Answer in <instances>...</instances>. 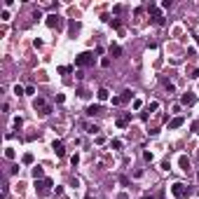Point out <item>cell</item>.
<instances>
[{"mask_svg": "<svg viewBox=\"0 0 199 199\" xmlns=\"http://www.w3.org/2000/svg\"><path fill=\"white\" fill-rule=\"evenodd\" d=\"M162 84L166 87V91H173V89H176V87H173V82H169V80H162Z\"/></svg>", "mask_w": 199, "mask_h": 199, "instance_id": "44dd1931", "label": "cell"}, {"mask_svg": "<svg viewBox=\"0 0 199 199\" xmlns=\"http://www.w3.org/2000/svg\"><path fill=\"white\" fill-rule=\"evenodd\" d=\"M192 131H194V134H199V122H194V124H192Z\"/></svg>", "mask_w": 199, "mask_h": 199, "instance_id": "4316f807", "label": "cell"}, {"mask_svg": "<svg viewBox=\"0 0 199 199\" xmlns=\"http://www.w3.org/2000/svg\"><path fill=\"white\" fill-rule=\"evenodd\" d=\"M120 99H122V103H126L129 99H134V91H131V89H124V91H122V96H120Z\"/></svg>", "mask_w": 199, "mask_h": 199, "instance_id": "4fadbf2b", "label": "cell"}, {"mask_svg": "<svg viewBox=\"0 0 199 199\" xmlns=\"http://www.w3.org/2000/svg\"><path fill=\"white\" fill-rule=\"evenodd\" d=\"M143 199H152V197H143Z\"/></svg>", "mask_w": 199, "mask_h": 199, "instance_id": "4dcf8cb0", "label": "cell"}, {"mask_svg": "<svg viewBox=\"0 0 199 199\" xmlns=\"http://www.w3.org/2000/svg\"><path fill=\"white\" fill-rule=\"evenodd\" d=\"M82 126H84L87 131H89V134H99V126H96V124H89V122H82Z\"/></svg>", "mask_w": 199, "mask_h": 199, "instance_id": "7c38bea8", "label": "cell"}, {"mask_svg": "<svg viewBox=\"0 0 199 199\" xmlns=\"http://www.w3.org/2000/svg\"><path fill=\"white\" fill-rule=\"evenodd\" d=\"M33 178H35V180H42V178H45V171H42V166H33Z\"/></svg>", "mask_w": 199, "mask_h": 199, "instance_id": "30bf717a", "label": "cell"}, {"mask_svg": "<svg viewBox=\"0 0 199 199\" xmlns=\"http://www.w3.org/2000/svg\"><path fill=\"white\" fill-rule=\"evenodd\" d=\"M120 54H122V47H117V45L110 47V56H120Z\"/></svg>", "mask_w": 199, "mask_h": 199, "instance_id": "ac0fdd59", "label": "cell"}, {"mask_svg": "<svg viewBox=\"0 0 199 199\" xmlns=\"http://www.w3.org/2000/svg\"><path fill=\"white\" fill-rule=\"evenodd\" d=\"M49 188H52V180H49V178H42V180H35V192L40 194V197H45V194L49 192Z\"/></svg>", "mask_w": 199, "mask_h": 199, "instance_id": "3957f363", "label": "cell"}, {"mask_svg": "<svg viewBox=\"0 0 199 199\" xmlns=\"http://www.w3.org/2000/svg\"><path fill=\"white\" fill-rule=\"evenodd\" d=\"M5 157L7 159H14V150H12V148H7V150H5Z\"/></svg>", "mask_w": 199, "mask_h": 199, "instance_id": "cb8c5ba5", "label": "cell"}, {"mask_svg": "<svg viewBox=\"0 0 199 199\" xmlns=\"http://www.w3.org/2000/svg\"><path fill=\"white\" fill-rule=\"evenodd\" d=\"M108 94H110V91L105 89V87H101V89H99V101H105V99H108Z\"/></svg>", "mask_w": 199, "mask_h": 199, "instance_id": "2e32d148", "label": "cell"}, {"mask_svg": "<svg viewBox=\"0 0 199 199\" xmlns=\"http://www.w3.org/2000/svg\"><path fill=\"white\" fill-rule=\"evenodd\" d=\"M110 26L117 28V31H122V21H120V19H110Z\"/></svg>", "mask_w": 199, "mask_h": 199, "instance_id": "d6986e66", "label": "cell"}, {"mask_svg": "<svg viewBox=\"0 0 199 199\" xmlns=\"http://www.w3.org/2000/svg\"><path fill=\"white\" fill-rule=\"evenodd\" d=\"M21 124H24V120H21V117H16V120H14V126H16V129H21Z\"/></svg>", "mask_w": 199, "mask_h": 199, "instance_id": "484cf974", "label": "cell"}, {"mask_svg": "<svg viewBox=\"0 0 199 199\" xmlns=\"http://www.w3.org/2000/svg\"><path fill=\"white\" fill-rule=\"evenodd\" d=\"M171 192H173V197H176V199H188L190 192H192V188H190V185H185V183H173Z\"/></svg>", "mask_w": 199, "mask_h": 199, "instance_id": "6da1fadb", "label": "cell"}, {"mask_svg": "<svg viewBox=\"0 0 199 199\" xmlns=\"http://www.w3.org/2000/svg\"><path fill=\"white\" fill-rule=\"evenodd\" d=\"M194 101H197V99H194V94H192V91H188V94H183V96H180V103H183V105H192Z\"/></svg>", "mask_w": 199, "mask_h": 199, "instance_id": "8992f818", "label": "cell"}, {"mask_svg": "<svg viewBox=\"0 0 199 199\" xmlns=\"http://www.w3.org/2000/svg\"><path fill=\"white\" fill-rule=\"evenodd\" d=\"M180 169H183V171H190V159L188 157H180Z\"/></svg>", "mask_w": 199, "mask_h": 199, "instance_id": "9a60e30c", "label": "cell"}, {"mask_svg": "<svg viewBox=\"0 0 199 199\" xmlns=\"http://www.w3.org/2000/svg\"><path fill=\"white\" fill-rule=\"evenodd\" d=\"M117 199H129V197H126V194H120V197H117Z\"/></svg>", "mask_w": 199, "mask_h": 199, "instance_id": "f1b7e54d", "label": "cell"}, {"mask_svg": "<svg viewBox=\"0 0 199 199\" xmlns=\"http://www.w3.org/2000/svg\"><path fill=\"white\" fill-rule=\"evenodd\" d=\"M183 117H173V120L171 122H169V129H178V126H183Z\"/></svg>", "mask_w": 199, "mask_h": 199, "instance_id": "9c48e42d", "label": "cell"}, {"mask_svg": "<svg viewBox=\"0 0 199 199\" xmlns=\"http://www.w3.org/2000/svg\"><path fill=\"white\" fill-rule=\"evenodd\" d=\"M59 73H61V75H68V73H73V66H59Z\"/></svg>", "mask_w": 199, "mask_h": 199, "instance_id": "e0dca14e", "label": "cell"}, {"mask_svg": "<svg viewBox=\"0 0 199 199\" xmlns=\"http://www.w3.org/2000/svg\"><path fill=\"white\" fill-rule=\"evenodd\" d=\"M129 120H131V113H129L126 117H120V120H117V126H120V129H124V126L129 124Z\"/></svg>", "mask_w": 199, "mask_h": 199, "instance_id": "5bb4252c", "label": "cell"}, {"mask_svg": "<svg viewBox=\"0 0 199 199\" xmlns=\"http://www.w3.org/2000/svg\"><path fill=\"white\" fill-rule=\"evenodd\" d=\"M24 164H33V155H31V152H26V155H24Z\"/></svg>", "mask_w": 199, "mask_h": 199, "instance_id": "603a6c76", "label": "cell"}, {"mask_svg": "<svg viewBox=\"0 0 199 199\" xmlns=\"http://www.w3.org/2000/svg\"><path fill=\"white\" fill-rule=\"evenodd\" d=\"M87 115H89V117H94V115H101V105H99V103L89 105V108H87Z\"/></svg>", "mask_w": 199, "mask_h": 199, "instance_id": "ba28073f", "label": "cell"}, {"mask_svg": "<svg viewBox=\"0 0 199 199\" xmlns=\"http://www.w3.org/2000/svg\"><path fill=\"white\" fill-rule=\"evenodd\" d=\"M110 148H113V150H122V141H117V138H115V141L110 143Z\"/></svg>", "mask_w": 199, "mask_h": 199, "instance_id": "ffe728a7", "label": "cell"}, {"mask_svg": "<svg viewBox=\"0 0 199 199\" xmlns=\"http://www.w3.org/2000/svg\"><path fill=\"white\" fill-rule=\"evenodd\" d=\"M190 77H194V80H199V68H197V70H194V73H192V75H190Z\"/></svg>", "mask_w": 199, "mask_h": 199, "instance_id": "83f0119b", "label": "cell"}, {"mask_svg": "<svg viewBox=\"0 0 199 199\" xmlns=\"http://www.w3.org/2000/svg\"><path fill=\"white\" fill-rule=\"evenodd\" d=\"M54 152H56V157H63V155H66V148H63V143L61 141H54Z\"/></svg>", "mask_w": 199, "mask_h": 199, "instance_id": "52a82bcc", "label": "cell"}, {"mask_svg": "<svg viewBox=\"0 0 199 199\" xmlns=\"http://www.w3.org/2000/svg\"><path fill=\"white\" fill-rule=\"evenodd\" d=\"M47 26H49V28H61V26H63V19H61L59 14H49V16H47Z\"/></svg>", "mask_w": 199, "mask_h": 199, "instance_id": "5b68a950", "label": "cell"}, {"mask_svg": "<svg viewBox=\"0 0 199 199\" xmlns=\"http://www.w3.org/2000/svg\"><path fill=\"white\" fill-rule=\"evenodd\" d=\"M84 199H96V197H91V194H87V197H84Z\"/></svg>", "mask_w": 199, "mask_h": 199, "instance_id": "f546056e", "label": "cell"}, {"mask_svg": "<svg viewBox=\"0 0 199 199\" xmlns=\"http://www.w3.org/2000/svg\"><path fill=\"white\" fill-rule=\"evenodd\" d=\"M157 108H159V103H157V101H152V103L148 105V113H150V110H157Z\"/></svg>", "mask_w": 199, "mask_h": 199, "instance_id": "d4e9b609", "label": "cell"}, {"mask_svg": "<svg viewBox=\"0 0 199 199\" xmlns=\"http://www.w3.org/2000/svg\"><path fill=\"white\" fill-rule=\"evenodd\" d=\"M14 94H16V96H21V94H26V89H24L21 84H16V87H14Z\"/></svg>", "mask_w": 199, "mask_h": 199, "instance_id": "7402d4cb", "label": "cell"}, {"mask_svg": "<svg viewBox=\"0 0 199 199\" xmlns=\"http://www.w3.org/2000/svg\"><path fill=\"white\" fill-rule=\"evenodd\" d=\"M94 61H96V56L91 52H82L80 56H75V66L77 68H87V66H94Z\"/></svg>", "mask_w": 199, "mask_h": 199, "instance_id": "7a4b0ae2", "label": "cell"}, {"mask_svg": "<svg viewBox=\"0 0 199 199\" xmlns=\"http://www.w3.org/2000/svg\"><path fill=\"white\" fill-rule=\"evenodd\" d=\"M148 12H150V16H152V24H157V26H164V14H162V12H159L155 5L148 7Z\"/></svg>", "mask_w": 199, "mask_h": 199, "instance_id": "277c9868", "label": "cell"}, {"mask_svg": "<svg viewBox=\"0 0 199 199\" xmlns=\"http://www.w3.org/2000/svg\"><path fill=\"white\" fill-rule=\"evenodd\" d=\"M33 108H35V110H40V113H42V110L47 108V103H45L42 99H35V101H33Z\"/></svg>", "mask_w": 199, "mask_h": 199, "instance_id": "8fae6325", "label": "cell"}]
</instances>
